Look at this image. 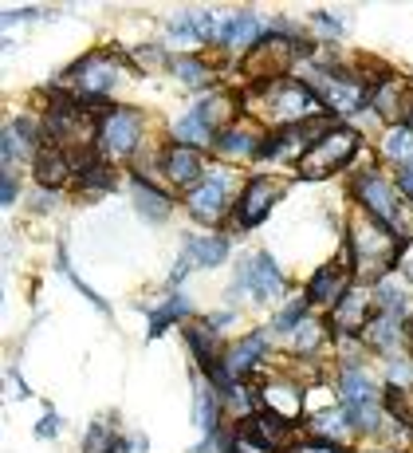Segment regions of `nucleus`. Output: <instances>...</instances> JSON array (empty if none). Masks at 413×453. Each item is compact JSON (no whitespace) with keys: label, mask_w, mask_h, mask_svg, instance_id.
I'll list each match as a JSON object with an SVG mask.
<instances>
[{"label":"nucleus","mask_w":413,"mask_h":453,"mask_svg":"<svg viewBox=\"0 0 413 453\" xmlns=\"http://www.w3.org/2000/svg\"><path fill=\"white\" fill-rule=\"evenodd\" d=\"M350 252H355L363 280H386V273L402 257V237H394L374 217H358V221H350Z\"/></svg>","instance_id":"1"},{"label":"nucleus","mask_w":413,"mask_h":453,"mask_svg":"<svg viewBox=\"0 0 413 453\" xmlns=\"http://www.w3.org/2000/svg\"><path fill=\"white\" fill-rule=\"evenodd\" d=\"M252 91H256L260 103H264L260 115L272 119V123H279V127H287V123L300 127L303 119L323 115V99L300 80H279V83H268V87H252Z\"/></svg>","instance_id":"2"},{"label":"nucleus","mask_w":413,"mask_h":453,"mask_svg":"<svg viewBox=\"0 0 413 453\" xmlns=\"http://www.w3.org/2000/svg\"><path fill=\"white\" fill-rule=\"evenodd\" d=\"M358 142H363V138H358V130H350V127L327 130L319 142L307 146V154L300 158V178L319 181V178H331V173H339L342 165H347L358 154Z\"/></svg>","instance_id":"3"},{"label":"nucleus","mask_w":413,"mask_h":453,"mask_svg":"<svg viewBox=\"0 0 413 453\" xmlns=\"http://www.w3.org/2000/svg\"><path fill=\"white\" fill-rule=\"evenodd\" d=\"M303 51H311L307 43H300V48H292V40L284 36H272L252 48V56L244 59V72H249V80L256 87H268V83H279L284 80V72L292 67L295 56H303Z\"/></svg>","instance_id":"4"},{"label":"nucleus","mask_w":413,"mask_h":453,"mask_svg":"<svg viewBox=\"0 0 413 453\" xmlns=\"http://www.w3.org/2000/svg\"><path fill=\"white\" fill-rule=\"evenodd\" d=\"M339 395H342V403H347L350 426H358V430H378V426H382V406H378V390H374V382L366 379V374L358 371V367H347V371H342Z\"/></svg>","instance_id":"5"},{"label":"nucleus","mask_w":413,"mask_h":453,"mask_svg":"<svg viewBox=\"0 0 413 453\" xmlns=\"http://www.w3.org/2000/svg\"><path fill=\"white\" fill-rule=\"evenodd\" d=\"M233 115V99L228 95H209L205 103H197V107L189 111L186 119H181L178 127H173V134H178V142L181 146H189V142H209V138H217L221 134V123Z\"/></svg>","instance_id":"6"},{"label":"nucleus","mask_w":413,"mask_h":453,"mask_svg":"<svg viewBox=\"0 0 413 453\" xmlns=\"http://www.w3.org/2000/svg\"><path fill=\"white\" fill-rule=\"evenodd\" d=\"M355 197H358V205L366 209V217H374L378 225H390V229L398 225V197H394V189L386 186L382 173H374V170L358 173Z\"/></svg>","instance_id":"7"},{"label":"nucleus","mask_w":413,"mask_h":453,"mask_svg":"<svg viewBox=\"0 0 413 453\" xmlns=\"http://www.w3.org/2000/svg\"><path fill=\"white\" fill-rule=\"evenodd\" d=\"M249 288L252 300H279V296L287 292L284 276H279V268L272 265V257H264V252H256V257H249L241 265V273H236V292Z\"/></svg>","instance_id":"8"},{"label":"nucleus","mask_w":413,"mask_h":453,"mask_svg":"<svg viewBox=\"0 0 413 453\" xmlns=\"http://www.w3.org/2000/svg\"><path fill=\"white\" fill-rule=\"evenodd\" d=\"M99 138L111 154H130L138 146V115L126 107H114L99 127Z\"/></svg>","instance_id":"9"},{"label":"nucleus","mask_w":413,"mask_h":453,"mask_svg":"<svg viewBox=\"0 0 413 453\" xmlns=\"http://www.w3.org/2000/svg\"><path fill=\"white\" fill-rule=\"evenodd\" d=\"M319 99L327 103L335 115H355L366 103V91L358 80H347V75H323L319 80Z\"/></svg>","instance_id":"10"},{"label":"nucleus","mask_w":413,"mask_h":453,"mask_svg":"<svg viewBox=\"0 0 413 453\" xmlns=\"http://www.w3.org/2000/svg\"><path fill=\"white\" fill-rule=\"evenodd\" d=\"M225 257H228V241L225 237H189L186 252H181V260H178V268H173V280H181L193 265L197 268H217Z\"/></svg>","instance_id":"11"},{"label":"nucleus","mask_w":413,"mask_h":453,"mask_svg":"<svg viewBox=\"0 0 413 453\" xmlns=\"http://www.w3.org/2000/svg\"><path fill=\"white\" fill-rule=\"evenodd\" d=\"M350 292V273L342 260H335V265L319 268L311 280V288H307V300L311 303H323V308H339V300Z\"/></svg>","instance_id":"12"},{"label":"nucleus","mask_w":413,"mask_h":453,"mask_svg":"<svg viewBox=\"0 0 413 453\" xmlns=\"http://www.w3.org/2000/svg\"><path fill=\"white\" fill-rule=\"evenodd\" d=\"M279 197V186L272 178H256L249 189H244V197H241V205H236V221L244 225V229H252V225H260L264 217H268V209L272 202Z\"/></svg>","instance_id":"13"},{"label":"nucleus","mask_w":413,"mask_h":453,"mask_svg":"<svg viewBox=\"0 0 413 453\" xmlns=\"http://www.w3.org/2000/svg\"><path fill=\"white\" fill-rule=\"evenodd\" d=\"M241 438L260 449H284L287 446V426L276 414H249L241 422Z\"/></svg>","instance_id":"14"},{"label":"nucleus","mask_w":413,"mask_h":453,"mask_svg":"<svg viewBox=\"0 0 413 453\" xmlns=\"http://www.w3.org/2000/svg\"><path fill=\"white\" fill-rule=\"evenodd\" d=\"M260 32H264L260 16H249V12L217 20V43H225V48H256Z\"/></svg>","instance_id":"15"},{"label":"nucleus","mask_w":413,"mask_h":453,"mask_svg":"<svg viewBox=\"0 0 413 453\" xmlns=\"http://www.w3.org/2000/svg\"><path fill=\"white\" fill-rule=\"evenodd\" d=\"M72 75H75V83L83 87L87 95H103V91H111V87H114V75H119V67H114V56H103V51H95V56H87Z\"/></svg>","instance_id":"16"},{"label":"nucleus","mask_w":413,"mask_h":453,"mask_svg":"<svg viewBox=\"0 0 413 453\" xmlns=\"http://www.w3.org/2000/svg\"><path fill=\"white\" fill-rule=\"evenodd\" d=\"M374 103H378V111H382L386 119H413V87L406 80H398V75H386L382 87H378V95H374Z\"/></svg>","instance_id":"17"},{"label":"nucleus","mask_w":413,"mask_h":453,"mask_svg":"<svg viewBox=\"0 0 413 453\" xmlns=\"http://www.w3.org/2000/svg\"><path fill=\"white\" fill-rule=\"evenodd\" d=\"M189 209H193V217L197 221H221L225 217V209H228V197H225V181L221 178H209V181H201L197 189L189 194Z\"/></svg>","instance_id":"18"},{"label":"nucleus","mask_w":413,"mask_h":453,"mask_svg":"<svg viewBox=\"0 0 413 453\" xmlns=\"http://www.w3.org/2000/svg\"><path fill=\"white\" fill-rule=\"evenodd\" d=\"M260 355H264V335H260V331H256V335H249V339H241V343H236L233 351L225 355V379H228V387H233V382H241L244 374L256 367Z\"/></svg>","instance_id":"19"},{"label":"nucleus","mask_w":413,"mask_h":453,"mask_svg":"<svg viewBox=\"0 0 413 453\" xmlns=\"http://www.w3.org/2000/svg\"><path fill=\"white\" fill-rule=\"evenodd\" d=\"M331 324H335L339 331H355V327H366L371 324V296H366L363 288L347 292L339 300L335 316H331Z\"/></svg>","instance_id":"20"},{"label":"nucleus","mask_w":413,"mask_h":453,"mask_svg":"<svg viewBox=\"0 0 413 453\" xmlns=\"http://www.w3.org/2000/svg\"><path fill=\"white\" fill-rule=\"evenodd\" d=\"M67 173H75V165H72V158H67L64 150H56V146H43V150L36 154V181H40V186H48V189L64 186Z\"/></svg>","instance_id":"21"},{"label":"nucleus","mask_w":413,"mask_h":453,"mask_svg":"<svg viewBox=\"0 0 413 453\" xmlns=\"http://www.w3.org/2000/svg\"><path fill=\"white\" fill-rule=\"evenodd\" d=\"M162 162H165V173H170L173 181H181V186H189L193 178L201 173V154L193 150V146H170V150L162 154Z\"/></svg>","instance_id":"22"},{"label":"nucleus","mask_w":413,"mask_h":453,"mask_svg":"<svg viewBox=\"0 0 413 453\" xmlns=\"http://www.w3.org/2000/svg\"><path fill=\"white\" fill-rule=\"evenodd\" d=\"M264 406H268V414L284 418V422H292V418H300L303 411V398L295 387H284V382H272L268 390H264Z\"/></svg>","instance_id":"23"},{"label":"nucleus","mask_w":413,"mask_h":453,"mask_svg":"<svg viewBox=\"0 0 413 453\" xmlns=\"http://www.w3.org/2000/svg\"><path fill=\"white\" fill-rule=\"evenodd\" d=\"M170 36L181 40H217V16L209 12H186L170 24Z\"/></svg>","instance_id":"24"},{"label":"nucleus","mask_w":413,"mask_h":453,"mask_svg":"<svg viewBox=\"0 0 413 453\" xmlns=\"http://www.w3.org/2000/svg\"><path fill=\"white\" fill-rule=\"evenodd\" d=\"M378 303H382V316H394V319H402V316H409L413 311V296L402 288L394 276L378 280Z\"/></svg>","instance_id":"25"},{"label":"nucleus","mask_w":413,"mask_h":453,"mask_svg":"<svg viewBox=\"0 0 413 453\" xmlns=\"http://www.w3.org/2000/svg\"><path fill=\"white\" fill-rule=\"evenodd\" d=\"M217 150L221 154H233V158H244V154H260V138L244 127H225L217 134Z\"/></svg>","instance_id":"26"},{"label":"nucleus","mask_w":413,"mask_h":453,"mask_svg":"<svg viewBox=\"0 0 413 453\" xmlns=\"http://www.w3.org/2000/svg\"><path fill=\"white\" fill-rule=\"evenodd\" d=\"M382 154L386 162H398V165H413V130L409 127H390L382 138Z\"/></svg>","instance_id":"27"},{"label":"nucleus","mask_w":413,"mask_h":453,"mask_svg":"<svg viewBox=\"0 0 413 453\" xmlns=\"http://www.w3.org/2000/svg\"><path fill=\"white\" fill-rule=\"evenodd\" d=\"M134 205H138V213L150 217V221H162V217L170 213V197L150 189L142 178H134Z\"/></svg>","instance_id":"28"},{"label":"nucleus","mask_w":413,"mask_h":453,"mask_svg":"<svg viewBox=\"0 0 413 453\" xmlns=\"http://www.w3.org/2000/svg\"><path fill=\"white\" fill-rule=\"evenodd\" d=\"M366 331H371V343L378 347V351H390V347H398L402 343V331H398V319L394 316H378V319H371L366 324Z\"/></svg>","instance_id":"29"},{"label":"nucleus","mask_w":413,"mask_h":453,"mask_svg":"<svg viewBox=\"0 0 413 453\" xmlns=\"http://www.w3.org/2000/svg\"><path fill=\"white\" fill-rule=\"evenodd\" d=\"M193 422H197L205 434L217 430V398H213V390H205V387L197 390V403H193Z\"/></svg>","instance_id":"30"},{"label":"nucleus","mask_w":413,"mask_h":453,"mask_svg":"<svg viewBox=\"0 0 413 453\" xmlns=\"http://www.w3.org/2000/svg\"><path fill=\"white\" fill-rule=\"evenodd\" d=\"M347 422H350L347 414L327 411V414L315 418V434H319V438H331V441H342V438H347Z\"/></svg>","instance_id":"31"},{"label":"nucleus","mask_w":413,"mask_h":453,"mask_svg":"<svg viewBox=\"0 0 413 453\" xmlns=\"http://www.w3.org/2000/svg\"><path fill=\"white\" fill-rule=\"evenodd\" d=\"M386 411L398 418L402 426H413V403L402 387H386Z\"/></svg>","instance_id":"32"},{"label":"nucleus","mask_w":413,"mask_h":453,"mask_svg":"<svg viewBox=\"0 0 413 453\" xmlns=\"http://www.w3.org/2000/svg\"><path fill=\"white\" fill-rule=\"evenodd\" d=\"M186 311H189V303L181 300V296H173V300L165 303L162 311H154V324H150L154 331H150V335H162V327H165V324H173V319H181Z\"/></svg>","instance_id":"33"},{"label":"nucleus","mask_w":413,"mask_h":453,"mask_svg":"<svg viewBox=\"0 0 413 453\" xmlns=\"http://www.w3.org/2000/svg\"><path fill=\"white\" fill-rule=\"evenodd\" d=\"M319 339H323V324H311V319H307V324H300L292 331V351H311Z\"/></svg>","instance_id":"34"},{"label":"nucleus","mask_w":413,"mask_h":453,"mask_svg":"<svg viewBox=\"0 0 413 453\" xmlns=\"http://www.w3.org/2000/svg\"><path fill=\"white\" fill-rule=\"evenodd\" d=\"M111 426L107 422H95L87 430V441H83V453H111Z\"/></svg>","instance_id":"35"},{"label":"nucleus","mask_w":413,"mask_h":453,"mask_svg":"<svg viewBox=\"0 0 413 453\" xmlns=\"http://www.w3.org/2000/svg\"><path fill=\"white\" fill-rule=\"evenodd\" d=\"M173 72L181 75V83H189V87H201V83H209V72L197 64V59H173Z\"/></svg>","instance_id":"36"},{"label":"nucleus","mask_w":413,"mask_h":453,"mask_svg":"<svg viewBox=\"0 0 413 453\" xmlns=\"http://www.w3.org/2000/svg\"><path fill=\"white\" fill-rule=\"evenodd\" d=\"M307 303H311V300H295L292 308H284V311H279V316H276V324H272V327H276V331H287V335H292V331L303 324V311H307Z\"/></svg>","instance_id":"37"},{"label":"nucleus","mask_w":413,"mask_h":453,"mask_svg":"<svg viewBox=\"0 0 413 453\" xmlns=\"http://www.w3.org/2000/svg\"><path fill=\"white\" fill-rule=\"evenodd\" d=\"M12 194H16V181H12V173L4 170V181H0V202L8 205V202H12Z\"/></svg>","instance_id":"38"},{"label":"nucleus","mask_w":413,"mask_h":453,"mask_svg":"<svg viewBox=\"0 0 413 453\" xmlns=\"http://www.w3.org/2000/svg\"><path fill=\"white\" fill-rule=\"evenodd\" d=\"M56 414H48V418H43V422L36 426V434H40V438H56Z\"/></svg>","instance_id":"39"},{"label":"nucleus","mask_w":413,"mask_h":453,"mask_svg":"<svg viewBox=\"0 0 413 453\" xmlns=\"http://www.w3.org/2000/svg\"><path fill=\"white\" fill-rule=\"evenodd\" d=\"M295 453H342V449H335V446H327V441H311V446H300Z\"/></svg>","instance_id":"40"},{"label":"nucleus","mask_w":413,"mask_h":453,"mask_svg":"<svg viewBox=\"0 0 413 453\" xmlns=\"http://www.w3.org/2000/svg\"><path fill=\"white\" fill-rule=\"evenodd\" d=\"M398 181H402V194H406L409 202H413V165H409V170H402V178H398Z\"/></svg>","instance_id":"41"},{"label":"nucleus","mask_w":413,"mask_h":453,"mask_svg":"<svg viewBox=\"0 0 413 453\" xmlns=\"http://www.w3.org/2000/svg\"><path fill=\"white\" fill-rule=\"evenodd\" d=\"M406 273H409V280H413V257L406 260Z\"/></svg>","instance_id":"42"},{"label":"nucleus","mask_w":413,"mask_h":453,"mask_svg":"<svg viewBox=\"0 0 413 453\" xmlns=\"http://www.w3.org/2000/svg\"><path fill=\"white\" fill-rule=\"evenodd\" d=\"M111 453H126V446H114V449H111Z\"/></svg>","instance_id":"43"},{"label":"nucleus","mask_w":413,"mask_h":453,"mask_svg":"<svg viewBox=\"0 0 413 453\" xmlns=\"http://www.w3.org/2000/svg\"><path fill=\"white\" fill-rule=\"evenodd\" d=\"M409 130H413V119H409Z\"/></svg>","instance_id":"44"},{"label":"nucleus","mask_w":413,"mask_h":453,"mask_svg":"<svg viewBox=\"0 0 413 453\" xmlns=\"http://www.w3.org/2000/svg\"><path fill=\"white\" fill-rule=\"evenodd\" d=\"M409 339H413V331H409Z\"/></svg>","instance_id":"45"}]
</instances>
